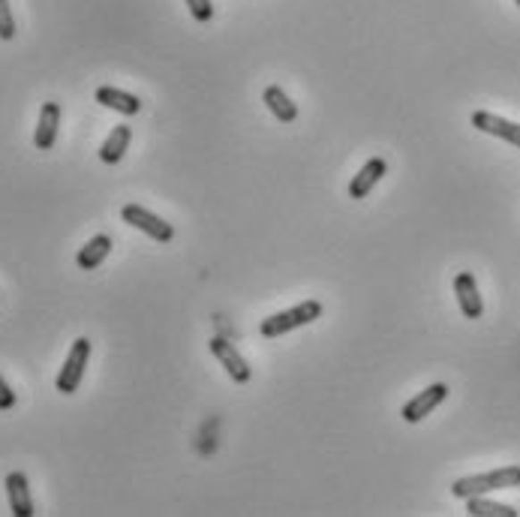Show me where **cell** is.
<instances>
[{"mask_svg": "<svg viewBox=\"0 0 520 517\" xmlns=\"http://www.w3.org/2000/svg\"><path fill=\"white\" fill-rule=\"evenodd\" d=\"M520 488V466H499L493 472H482V475H466V479H457L451 484V494L457 499H469V496H487L493 490H511Z\"/></svg>", "mask_w": 520, "mask_h": 517, "instance_id": "1", "label": "cell"}, {"mask_svg": "<svg viewBox=\"0 0 520 517\" xmlns=\"http://www.w3.org/2000/svg\"><path fill=\"white\" fill-rule=\"evenodd\" d=\"M322 316V304L319 301H304L298 304V307L292 310H283V313H274L268 319H262V338L274 340V338H283V334L295 331V328H304L310 322H316V319Z\"/></svg>", "mask_w": 520, "mask_h": 517, "instance_id": "2", "label": "cell"}, {"mask_svg": "<svg viewBox=\"0 0 520 517\" xmlns=\"http://www.w3.org/2000/svg\"><path fill=\"white\" fill-rule=\"evenodd\" d=\"M90 361V340L88 338H79L76 343L70 346V355L63 361L61 373H57V391L61 394H76L81 379H85V367Z\"/></svg>", "mask_w": 520, "mask_h": 517, "instance_id": "3", "label": "cell"}, {"mask_svg": "<svg viewBox=\"0 0 520 517\" xmlns=\"http://www.w3.org/2000/svg\"><path fill=\"white\" fill-rule=\"evenodd\" d=\"M121 217H123V223H130L133 229H138V232H145L147 238H154V241H160V244H169L172 238H175V229H172V223H166L163 217L151 214V211L142 208V204H123Z\"/></svg>", "mask_w": 520, "mask_h": 517, "instance_id": "4", "label": "cell"}, {"mask_svg": "<svg viewBox=\"0 0 520 517\" xmlns=\"http://www.w3.org/2000/svg\"><path fill=\"white\" fill-rule=\"evenodd\" d=\"M445 397H449V385H445V382H433L431 388H424L421 394H415V397H412L409 404H403L400 418H403L407 424H418L421 418L431 415L433 409L440 406Z\"/></svg>", "mask_w": 520, "mask_h": 517, "instance_id": "5", "label": "cell"}, {"mask_svg": "<svg viewBox=\"0 0 520 517\" xmlns=\"http://www.w3.org/2000/svg\"><path fill=\"white\" fill-rule=\"evenodd\" d=\"M208 349H211V355L220 361L222 367H226V373L232 376V379L238 385H244V382H250V367H247V361L238 355V349L232 346L229 340H222V338H214L208 343Z\"/></svg>", "mask_w": 520, "mask_h": 517, "instance_id": "6", "label": "cell"}, {"mask_svg": "<svg viewBox=\"0 0 520 517\" xmlns=\"http://www.w3.org/2000/svg\"><path fill=\"white\" fill-rule=\"evenodd\" d=\"M473 127L482 129L487 136H497L502 142H511L515 147H520V124H515V121H506L493 112H473Z\"/></svg>", "mask_w": 520, "mask_h": 517, "instance_id": "7", "label": "cell"}, {"mask_svg": "<svg viewBox=\"0 0 520 517\" xmlns=\"http://www.w3.org/2000/svg\"><path fill=\"white\" fill-rule=\"evenodd\" d=\"M454 295H457V304L466 319H482L484 301H482V295H478V283L469 271H460V274L454 277Z\"/></svg>", "mask_w": 520, "mask_h": 517, "instance_id": "8", "label": "cell"}, {"mask_svg": "<svg viewBox=\"0 0 520 517\" xmlns=\"http://www.w3.org/2000/svg\"><path fill=\"white\" fill-rule=\"evenodd\" d=\"M388 171V163L382 157H373V160H367L365 166H361L358 175L352 178V184H349V199H367L370 193H373V187L382 180V175Z\"/></svg>", "mask_w": 520, "mask_h": 517, "instance_id": "9", "label": "cell"}, {"mask_svg": "<svg viewBox=\"0 0 520 517\" xmlns=\"http://www.w3.org/2000/svg\"><path fill=\"white\" fill-rule=\"evenodd\" d=\"M6 496H10V508L15 517H34V499H30L28 475L24 472L6 475Z\"/></svg>", "mask_w": 520, "mask_h": 517, "instance_id": "10", "label": "cell"}, {"mask_svg": "<svg viewBox=\"0 0 520 517\" xmlns=\"http://www.w3.org/2000/svg\"><path fill=\"white\" fill-rule=\"evenodd\" d=\"M57 127H61V105L46 103L43 109H39V124H37V133H34V145L39 147V151H48V147H55Z\"/></svg>", "mask_w": 520, "mask_h": 517, "instance_id": "11", "label": "cell"}, {"mask_svg": "<svg viewBox=\"0 0 520 517\" xmlns=\"http://www.w3.org/2000/svg\"><path fill=\"white\" fill-rule=\"evenodd\" d=\"M96 103L105 105V109L127 114V118L142 112V100L136 94H127V90H118V88H100L96 90Z\"/></svg>", "mask_w": 520, "mask_h": 517, "instance_id": "12", "label": "cell"}, {"mask_svg": "<svg viewBox=\"0 0 520 517\" xmlns=\"http://www.w3.org/2000/svg\"><path fill=\"white\" fill-rule=\"evenodd\" d=\"M130 138H133V129H130L127 124H118L109 133V138L103 142L100 147V160L105 163V166H114V163L123 160V154H127L130 147Z\"/></svg>", "mask_w": 520, "mask_h": 517, "instance_id": "13", "label": "cell"}, {"mask_svg": "<svg viewBox=\"0 0 520 517\" xmlns=\"http://www.w3.org/2000/svg\"><path fill=\"white\" fill-rule=\"evenodd\" d=\"M262 100H265L268 112L274 114V118L280 121V124H292V121L298 118V105H295L292 100H289L283 88H277V85L265 88V96H262Z\"/></svg>", "mask_w": 520, "mask_h": 517, "instance_id": "14", "label": "cell"}, {"mask_svg": "<svg viewBox=\"0 0 520 517\" xmlns=\"http://www.w3.org/2000/svg\"><path fill=\"white\" fill-rule=\"evenodd\" d=\"M112 253V238L109 235H94L90 241L85 244V247L79 250V268H85V271H94V268H100L105 256Z\"/></svg>", "mask_w": 520, "mask_h": 517, "instance_id": "15", "label": "cell"}, {"mask_svg": "<svg viewBox=\"0 0 520 517\" xmlns=\"http://www.w3.org/2000/svg\"><path fill=\"white\" fill-rule=\"evenodd\" d=\"M466 512L473 517H517V512L511 505L491 503V499H484V496H469Z\"/></svg>", "mask_w": 520, "mask_h": 517, "instance_id": "16", "label": "cell"}, {"mask_svg": "<svg viewBox=\"0 0 520 517\" xmlns=\"http://www.w3.org/2000/svg\"><path fill=\"white\" fill-rule=\"evenodd\" d=\"M15 37V15L10 10V0H0V39H10Z\"/></svg>", "mask_w": 520, "mask_h": 517, "instance_id": "17", "label": "cell"}, {"mask_svg": "<svg viewBox=\"0 0 520 517\" xmlns=\"http://www.w3.org/2000/svg\"><path fill=\"white\" fill-rule=\"evenodd\" d=\"M187 6H189V15H193L196 21L208 24V21L214 19V6H211V0H187Z\"/></svg>", "mask_w": 520, "mask_h": 517, "instance_id": "18", "label": "cell"}, {"mask_svg": "<svg viewBox=\"0 0 520 517\" xmlns=\"http://www.w3.org/2000/svg\"><path fill=\"white\" fill-rule=\"evenodd\" d=\"M13 406H15V391L6 385L4 376H0V413H10Z\"/></svg>", "mask_w": 520, "mask_h": 517, "instance_id": "19", "label": "cell"}, {"mask_svg": "<svg viewBox=\"0 0 520 517\" xmlns=\"http://www.w3.org/2000/svg\"><path fill=\"white\" fill-rule=\"evenodd\" d=\"M515 4H517V6H520V0H515Z\"/></svg>", "mask_w": 520, "mask_h": 517, "instance_id": "20", "label": "cell"}]
</instances>
